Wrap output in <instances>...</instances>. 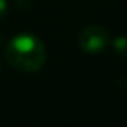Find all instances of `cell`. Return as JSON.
Wrapping results in <instances>:
<instances>
[{"label": "cell", "mask_w": 127, "mask_h": 127, "mask_svg": "<svg viewBox=\"0 0 127 127\" xmlns=\"http://www.w3.org/2000/svg\"><path fill=\"white\" fill-rule=\"evenodd\" d=\"M5 60L19 72H37L47 61V50L37 35L21 32L8 40L5 47Z\"/></svg>", "instance_id": "6da1fadb"}, {"label": "cell", "mask_w": 127, "mask_h": 127, "mask_svg": "<svg viewBox=\"0 0 127 127\" xmlns=\"http://www.w3.org/2000/svg\"><path fill=\"white\" fill-rule=\"evenodd\" d=\"M77 42L84 53L98 55V53H103L109 47L111 37H109V32L106 28H103L100 24H89L81 31Z\"/></svg>", "instance_id": "7a4b0ae2"}, {"label": "cell", "mask_w": 127, "mask_h": 127, "mask_svg": "<svg viewBox=\"0 0 127 127\" xmlns=\"http://www.w3.org/2000/svg\"><path fill=\"white\" fill-rule=\"evenodd\" d=\"M109 45L113 47L114 53H118L119 56H127V35L121 34L118 37H114L109 42Z\"/></svg>", "instance_id": "3957f363"}, {"label": "cell", "mask_w": 127, "mask_h": 127, "mask_svg": "<svg viewBox=\"0 0 127 127\" xmlns=\"http://www.w3.org/2000/svg\"><path fill=\"white\" fill-rule=\"evenodd\" d=\"M8 10H10V3L8 0H0V21L8 15Z\"/></svg>", "instance_id": "277c9868"}, {"label": "cell", "mask_w": 127, "mask_h": 127, "mask_svg": "<svg viewBox=\"0 0 127 127\" xmlns=\"http://www.w3.org/2000/svg\"><path fill=\"white\" fill-rule=\"evenodd\" d=\"M0 69H2V66H0Z\"/></svg>", "instance_id": "5b68a950"}]
</instances>
